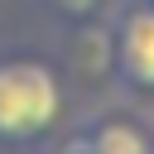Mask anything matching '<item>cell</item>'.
Returning a JSON list of instances; mask_svg holds the SVG:
<instances>
[{
	"label": "cell",
	"mask_w": 154,
	"mask_h": 154,
	"mask_svg": "<svg viewBox=\"0 0 154 154\" xmlns=\"http://www.w3.org/2000/svg\"><path fill=\"white\" fill-rule=\"evenodd\" d=\"M63 77L43 58H0V144H38L63 120Z\"/></svg>",
	"instance_id": "cell-1"
},
{
	"label": "cell",
	"mask_w": 154,
	"mask_h": 154,
	"mask_svg": "<svg viewBox=\"0 0 154 154\" xmlns=\"http://www.w3.org/2000/svg\"><path fill=\"white\" fill-rule=\"evenodd\" d=\"M111 63L130 91H154V0L120 10L111 29Z\"/></svg>",
	"instance_id": "cell-2"
},
{
	"label": "cell",
	"mask_w": 154,
	"mask_h": 154,
	"mask_svg": "<svg viewBox=\"0 0 154 154\" xmlns=\"http://www.w3.org/2000/svg\"><path fill=\"white\" fill-rule=\"evenodd\" d=\"M82 140H87V149H91V154H154V140H149L135 120H120V116L96 120Z\"/></svg>",
	"instance_id": "cell-3"
},
{
	"label": "cell",
	"mask_w": 154,
	"mask_h": 154,
	"mask_svg": "<svg viewBox=\"0 0 154 154\" xmlns=\"http://www.w3.org/2000/svg\"><path fill=\"white\" fill-rule=\"evenodd\" d=\"M48 5H53L58 14H67L72 24H87V19L101 10V0H48Z\"/></svg>",
	"instance_id": "cell-4"
},
{
	"label": "cell",
	"mask_w": 154,
	"mask_h": 154,
	"mask_svg": "<svg viewBox=\"0 0 154 154\" xmlns=\"http://www.w3.org/2000/svg\"><path fill=\"white\" fill-rule=\"evenodd\" d=\"M63 154H91V149H87V140L77 135V140H67V144H63Z\"/></svg>",
	"instance_id": "cell-5"
}]
</instances>
